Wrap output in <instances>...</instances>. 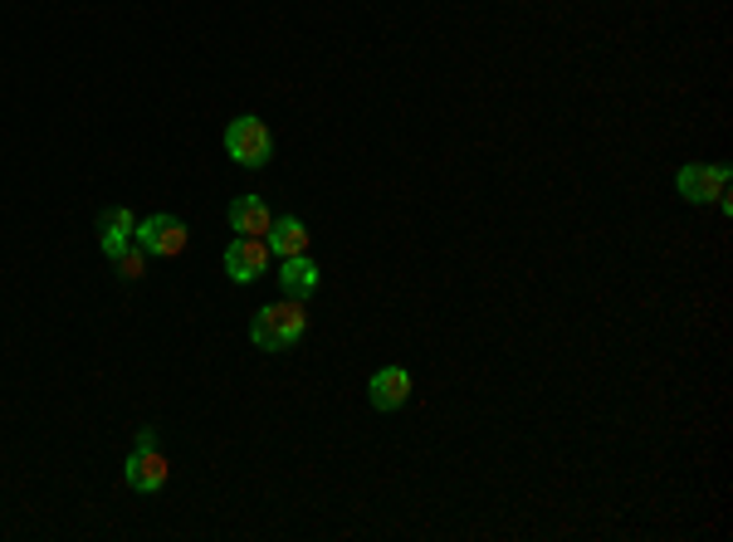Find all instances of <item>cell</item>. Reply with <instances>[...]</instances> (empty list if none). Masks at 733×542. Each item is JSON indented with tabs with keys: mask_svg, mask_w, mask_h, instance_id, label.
<instances>
[{
	"mask_svg": "<svg viewBox=\"0 0 733 542\" xmlns=\"http://www.w3.org/2000/svg\"><path fill=\"white\" fill-rule=\"evenodd\" d=\"M303 337H309V308H303V299L269 303V308H259L250 323V343L259 353H289Z\"/></svg>",
	"mask_w": 733,
	"mask_h": 542,
	"instance_id": "6da1fadb",
	"label": "cell"
},
{
	"mask_svg": "<svg viewBox=\"0 0 733 542\" xmlns=\"http://www.w3.org/2000/svg\"><path fill=\"white\" fill-rule=\"evenodd\" d=\"M225 156H230L235 166H245V172L269 166V156H274V132H269V122L255 118V112H240V118L225 128Z\"/></svg>",
	"mask_w": 733,
	"mask_h": 542,
	"instance_id": "7a4b0ae2",
	"label": "cell"
},
{
	"mask_svg": "<svg viewBox=\"0 0 733 542\" xmlns=\"http://www.w3.org/2000/svg\"><path fill=\"white\" fill-rule=\"evenodd\" d=\"M122 479H128V489H138V494H162L166 489V455H162V445H157L152 425L138 431V445H132L128 465H122Z\"/></svg>",
	"mask_w": 733,
	"mask_h": 542,
	"instance_id": "3957f363",
	"label": "cell"
},
{
	"mask_svg": "<svg viewBox=\"0 0 733 542\" xmlns=\"http://www.w3.org/2000/svg\"><path fill=\"white\" fill-rule=\"evenodd\" d=\"M191 230L182 216H166V210H157V216L138 220V230H132V245L138 250H147V259H176L186 250Z\"/></svg>",
	"mask_w": 733,
	"mask_h": 542,
	"instance_id": "277c9868",
	"label": "cell"
},
{
	"mask_svg": "<svg viewBox=\"0 0 733 542\" xmlns=\"http://www.w3.org/2000/svg\"><path fill=\"white\" fill-rule=\"evenodd\" d=\"M729 181H733L729 162H694V166H680L675 186H680V196L690 206H719L729 196Z\"/></svg>",
	"mask_w": 733,
	"mask_h": 542,
	"instance_id": "5b68a950",
	"label": "cell"
},
{
	"mask_svg": "<svg viewBox=\"0 0 733 542\" xmlns=\"http://www.w3.org/2000/svg\"><path fill=\"white\" fill-rule=\"evenodd\" d=\"M269 264H274V254H269V245L255 240V235H235V240L225 245V274H230L235 284H255L259 274H269Z\"/></svg>",
	"mask_w": 733,
	"mask_h": 542,
	"instance_id": "8992f818",
	"label": "cell"
},
{
	"mask_svg": "<svg viewBox=\"0 0 733 542\" xmlns=\"http://www.w3.org/2000/svg\"><path fill=\"white\" fill-rule=\"evenodd\" d=\"M411 391H416V381L406 367H377L367 381V401L377 405V411H401V405L411 401Z\"/></svg>",
	"mask_w": 733,
	"mask_h": 542,
	"instance_id": "52a82bcc",
	"label": "cell"
},
{
	"mask_svg": "<svg viewBox=\"0 0 733 542\" xmlns=\"http://www.w3.org/2000/svg\"><path fill=\"white\" fill-rule=\"evenodd\" d=\"M132 230H138V216H132L128 206H108L104 216H98V250H104L108 264L132 245Z\"/></svg>",
	"mask_w": 733,
	"mask_h": 542,
	"instance_id": "ba28073f",
	"label": "cell"
},
{
	"mask_svg": "<svg viewBox=\"0 0 733 542\" xmlns=\"http://www.w3.org/2000/svg\"><path fill=\"white\" fill-rule=\"evenodd\" d=\"M225 220H230L235 235H255V240H265L269 225H274V210L265 206V196H235L230 210H225Z\"/></svg>",
	"mask_w": 733,
	"mask_h": 542,
	"instance_id": "9c48e42d",
	"label": "cell"
},
{
	"mask_svg": "<svg viewBox=\"0 0 733 542\" xmlns=\"http://www.w3.org/2000/svg\"><path fill=\"white\" fill-rule=\"evenodd\" d=\"M265 245H269V254H274V259H293V254H309L313 235H309V225H303L299 216H279L274 225H269Z\"/></svg>",
	"mask_w": 733,
	"mask_h": 542,
	"instance_id": "30bf717a",
	"label": "cell"
},
{
	"mask_svg": "<svg viewBox=\"0 0 733 542\" xmlns=\"http://www.w3.org/2000/svg\"><path fill=\"white\" fill-rule=\"evenodd\" d=\"M323 284L319 264H313V254H293L279 264V289H284V299H313Z\"/></svg>",
	"mask_w": 733,
	"mask_h": 542,
	"instance_id": "8fae6325",
	"label": "cell"
},
{
	"mask_svg": "<svg viewBox=\"0 0 733 542\" xmlns=\"http://www.w3.org/2000/svg\"><path fill=\"white\" fill-rule=\"evenodd\" d=\"M112 269H118V274L132 284V279H142V274H147V250H138V245H128V250H122L118 259H112Z\"/></svg>",
	"mask_w": 733,
	"mask_h": 542,
	"instance_id": "7c38bea8",
	"label": "cell"
}]
</instances>
